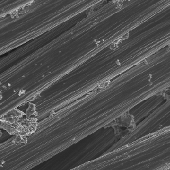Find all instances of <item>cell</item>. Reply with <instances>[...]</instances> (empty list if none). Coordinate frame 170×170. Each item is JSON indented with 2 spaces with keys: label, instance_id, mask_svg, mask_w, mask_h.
Segmentation results:
<instances>
[{
  "label": "cell",
  "instance_id": "277c9868",
  "mask_svg": "<svg viewBox=\"0 0 170 170\" xmlns=\"http://www.w3.org/2000/svg\"><path fill=\"white\" fill-rule=\"evenodd\" d=\"M109 83H110V81H107V82L104 83V88L107 87V86L109 85Z\"/></svg>",
  "mask_w": 170,
  "mask_h": 170
},
{
  "label": "cell",
  "instance_id": "6da1fadb",
  "mask_svg": "<svg viewBox=\"0 0 170 170\" xmlns=\"http://www.w3.org/2000/svg\"><path fill=\"white\" fill-rule=\"evenodd\" d=\"M129 36V33H127L126 34H124V35H123V37H122V38H121V40H126V39L128 38Z\"/></svg>",
  "mask_w": 170,
  "mask_h": 170
},
{
  "label": "cell",
  "instance_id": "7a4b0ae2",
  "mask_svg": "<svg viewBox=\"0 0 170 170\" xmlns=\"http://www.w3.org/2000/svg\"><path fill=\"white\" fill-rule=\"evenodd\" d=\"M116 47V45H115V44H111L110 45V48H111L112 50H114Z\"/></svg>",
  "mask_w": 170,
  "mask_h": 170
},
{
  "label": "cell",
  "instance_id": "3957f363",
  "mask_svg": "<svg viewBox=\"0 0 170 170\" xmlns=\"http://www.w3.org/2000/svg\"><path fill=\"white\" fill-rule=\"evenodd\" d=\"M147 63H148L147 61H146V60H144V61H142V62H140V65H146V64H147Z\"/></svg>",
  "mask_w": 170,
  "mask_h": 170
}]
</instances>
